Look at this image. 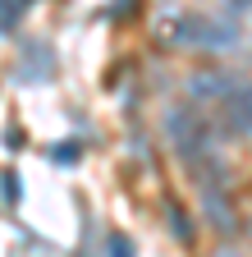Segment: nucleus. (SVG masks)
Listing matches in <instances>:
<instances>
[{
  "label": "nucleus",
  "mask_w": 252,
  "mask_h": 257,
  "mask_svg": "<svg viewBox=\"0 0 252 257\" xmlns=\"http://www.w3.org/2000/svg\"><path fill=\"white\" fill-rule=\"evenodd\" d=\"M156 32H161L170 46H206V51L238 46V32L229 23H211L202 14H165L161 23H156Z\"/></svg>",
  "instance_id": "1"
},
{
  "label": "nucleus",
  "mask_w": 252,
  "mask_h": 257,
  "mask_svg": "<svg viewBox=\"0 0 252 257\" xmlns=\"http://www.w3.org/2000/svg\"><path fill=\"white\" fill-rule=\"evenodd\" d=\"M165 134L179 143V152H183L188 161H197V166H211V161H215V143H211V134L202 128L197 115L170 110V115H165Z\"/></svg>",
  "instance_id": "2"
},
{
  "label": "nucleus",
  "mask_w": 252,
  "mask_h": 257,
  "mask_svg": "<svg viewBox=\"0 0 252 257\" xmlns=\"http://www.w3.org/2000/svg\"><path fill=\"white\" fill-rule=\"evenodd\" d=\"M238 87H243V78H234V74H193V83H188V92L197 101H225Z\"/></svg>",
  "instance_id": "3"
},
{
  "label": "nucleus",
  "mask_w": 252,
  "mask_h": 257,
  "mask_svg": "<svg viewBox=\"0 0 252 257\" xmlns=\"http://www.w3.org/2000/svg\"><path fill=\"white\" fill-rule=\"evenodd\" d=\"M225 134H234L238 143L247 138V83L234 96H225Z\"/></svg>",
  "instance_id": "4"
},
{
  "label": "nucleus",
  "mask_w": 252,
  "mask_h": 257,
  "mask_svg": "<svg viewBox=\"0 0 252 257\" xmlns=\"http://www.w3.org/2000/svg\"><path fill=\"white\" fill-rule=\"evenodd\" d=\"M165 211H170V220H174V234H179V239H193V220H188V211H183L174 198H165Z\"/></svg>",
  "instance_id": "5"
},
{
  "label": "nucleus",
  "mask_w": 252,
  "mask_h": 257,
  "mask_svg": "<svg viewBox=\"0 0 252 257\" xmlns=\"http://www.w3.org/2000/svg\"><path fill=\"white\" fill-rule=\"evenodd\" d=\"M51 156L60 161V166H74L78 161V143H60V147H51Z\"/></svg>",
  "instance_id": "6"
},
{
  "label": "nucleus",
  "mask_w": 252,
  "mask_h": 257,
  "mask_svg": "<svg viewBox=\"0 0 252 257\" xmlns=\"http://www.w3.org/2000/svg\"><path fill=\"white\" fill-rule=\"evenodd\" d=\"M110 257H133V243L124 234H110Z\"/></svg>",
  "instance_id": "7"
},
{
  "label": "nucleus",
  "mask_w": 252,
  "mask_h": 257,
  "mask_svg": "<svg viewBox=\"0 0 252 257\" xmlns=\"http://www.w3.org/2000/svg\"><path fill=\"white\" fill-rule=\"evenodd\" d=\"M0 184H5V198L19 202V179H14V175H0Z\"/></svg>",
  "instance_id": "8"
},
{
  "label": "nucleus",
  "mask_w": 252,
  "mask_h": 257,
  "mask_svg": "<svg viewBox=\"0 0 252 257\" xmlns=\"http://www.w3.org/2000/svg\"><path fill=\"white\" fill-rule=\"evenodd\" d=\"M215 257H238V252H215Z\"/></svg>",
  "instance_id": "9"
}]
</instances>
